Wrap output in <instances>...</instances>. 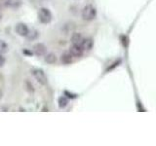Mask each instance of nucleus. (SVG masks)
Here are the masks:
<instances>
[{
  "label": "nucleus",
  "instance_id": "obj_2",
  "mask_svg": "<svg viewBox=\"0 0 156 146\" xmlns=\"http://www.w3.org/2000/svg\"><path fill=\"white\" fill-rule=\"evenodd\" d=\"M38 19L42 23H49L53 19L51 11L47 8H41L38 11Z\"/></svg>",
  "mask_w": 156,
  "mask_h": 146
},
{
  "label": "nucleus",
  "instance_id": "obj_9",
  "mask_svg": "<svg viewBox=\"0 0 156 146\" xmlns=\"http://www.w3.org/2000/svg\"><path fill=\"white\" fill-rule=\"evenodd\" d=\"M22 5V0H6V6L10 8H18Z\"/></svg>",
  "mask_w": 156,
  "mask_h": 146
},
{
  "label": "nucleus",
  "instance_id": "obj_17",
  "mask_svg": "<svg viewBox=\"0 0 156 146\" xmlns=\"http://www.w3.org/2000/svg\"><path fill=\"white\" fill-rule=\"evenodd\" d=\"M2 96H3V92H2V91H1V90H0V99H1V97H2Z\"/></svg>",
  "mask_w": 156,
  "mask_h": 146
},
{
  "label": "nucleus",
  "instance_id": "obj_3",
  "mask_svg": "<svg viewBox=\"0 0 156 146\" xmlns=\"http://www.w3.org/2000/svg\"><path fill=\"white\" fill-rule=\"evenodd\" d=\"M31 73L39 84H41V85L47 84V81H48L47 76L45 74V72H44L42 69H39V68H33V69L31 70Z\"/></svg>",
  "mask_w": 156,
  "mask_h": 146
},
{
  "label": "nucleus",
  "instance_id": "obj_7",
  "mask_svg": "<svg viewBox=\"0 0 156 146\" xmlns=\"http://www.w3.org/2000/svg\"><path fill=\"white\" fill-rule=\"evenodd\" d=\"M81 47L83 48L84 52L86 51H90L93 48V45H94V42H93L92 38H83V40L81 42Z\"/></svg>",
  "mask_w": 156,
  "mask_h": 146
},
{
  "label": "nucleus",
  "instance_id": "obj_13",
  "mask_svg": "<svg viewBox=\"0 0 156 146\" xmlns=\"http://www.w3.org/2000/svg\"><path fill=\"white\" fill-rule=\"evenodd\" d=\"M8 51V45L6 42H4L3 40H0V55L6 53Z\"/></svg>",
  "mask_w": 156,
  "mask_h": 146
},
{
  "label": "nucleus",
  "instance_id": "obj_1",
  "mask_svg": "<svg viewBox=\"0 0 156 146\" xmlns=\"http://www.w3.org/2000/svg\"><path fill=\"white\" fill-rule=\"evenodd\" d=\"M97 16L96 8L91 4H88L82 10V19L85 21H92Z\"/></svg>",
  "mask_w": 156,
  "mask_h": 146
},
{
  "label": "nucleus",
  "instance_id": "obj_16",
  "mask_svg": "<svg viewBox=\"0 0 156 146\" xmlns=\"http://www.w3.org/2000/svg\"><path fill=\"white\" fill-rule=\"evenodd\" d=\"M65 94H66V95H68V97H71V99H75V97L77 96L76 95H73V94H70V92H66V91L65 92Z\"/></svg>",
  "mask_w": 156,
  "mask_h": 146
},
{
  "label": "nucleus",
  "instance_id": "obj_8",
  "mask_svg": "<svg viewBox=\"0 0 156 146\" xmlns=\"http://www.w3.org/2000/svg\"><path fill=\"white\" fill-rule=\"evenodd\" d=\"M72 55L69 53V52H66V53H63L62 55V57H61V61L62 63H65V64H69V63L72 62Z\"/></svg>",
  "mask_w": 156,
  "mask_h": 146
},
{
  "label": "nucleus",
  "instance_id": "obj_6",
  "mask_svg": "<svg viewBox=\"0 0 156 146\" xmlns=\"http://www.w3.org/2000/svg\"><path fill=\"white\" fill-rule=\"evenodd\" d=\"M32 51H33V53L35 54L36 56L41 57V56H44L46 54L47 48H46L45 45H44V44L37 43V44H35V45L33 46V50Z\"/></svg>",
  "mask_w": 156,
  "mask_h": 146
},
{
  "label": "nucleus",
  "instance_id": "obj_14",
  "mask_svg": "<svg viewBox=\"0 0 156 146\" xmlns=\"http://www.w3.org/2000/svg\"><path fill=\"white\" fill-rule=\"evenodd\" d=\"M38 36V33L36 30H31V31H29L28 34H27V38L29 39V40H32V39H35L36 37Z\"/></svg>",
  "mask_w": 156,
  "mask_h": 146
},
{
  "label": "nucleus",
  "instance_id": "obj_15",
  "mask_svg": "<svg viewBox=\"0 0 156 146\" xmlns=\"http://www.w3.org/2000/svg\"><path fill=\"white\" fill-rule=\"evenodd\" d=\"M5 63V57H2V55H0V67L3 66Z\"/></svg>",
  "mask_w": 156,
  "mask_h": 146
},
{
  "label": "nucleus",
  "instance_id": "obj_12",
  "mask_svg": "<svg viewBox=\"0 0 156 146\" xmlns=\"http://www.w3.org/2000/svg\"><path fill=\"white\" fill-rule=\"evenodd\" d=\"M83 40V37L80 33H74L71 36V42L72 44H81Z\"/></svg>",
  "mask_w": 156,
  "mask_h": 146
},
{
  "label": "nucleus",
  "instance_id": "obj_4",
  "mask_svg": "<svg viewBox=\"0 0 156 146\" xmlns=\"http://www.w3.org/2000/svg\"><path fill=\"white\" fill-rule=\"evenodd\" d=\"M69 53L73 57H80L84 54V50L80 44H72V46L69 49Z\"/></svg>",
  "mask_w": 156,
  "mask_h": 146
},
{
  "label": "nucleus",
  "instance_id": "obj_5",
  "mask_svg": "<svg viewBox=\"0 0 156 146\" xmlns=\"http://www.w3.org/2000/svg\"><path fill=\"white\" fill-rule=\"evenodd\" d=\"M16 32L19 34L20 36H23V37H27V34L29 32V29L27 26V24H24L23 23H20L16 26Z\"/></svg>",
  "mask_w": 156,
  "mask_h": 146
},
{
  "label": "nucleus",
  "instance_id": "obj_11",
  "mask_svg": "<svg viewBox=\"0 0 156 146\" xmlns=\"http://www.w3.org/2000/svg\"><path fill=\"white\" fill-rule=\"evenodd\" d=\"M45 61L47 63H50V64H54L56 61H57V57L55 54H53V53H50V54H48V55L45 57Z\"/></svg>",
  "mask_w": 156,
  "mask_h": 146
},
{
  "label": "nucleus",
  "instance_id": "obj_10",
  "mask_svg": "<svg viewBox=\"0 0 156 146\" xmlns=\"http://www.w3.org/2000/svg\"><path fill=\"white\" fill-rule=\"evenodd\" d=\"M58 107H60V108H65V107H66V105L68 104V99H67V97L65 96H61V97H58Z\"/></svg>",
  "mask_w": 156,
  "mask_h": 146
}]
</instances>
